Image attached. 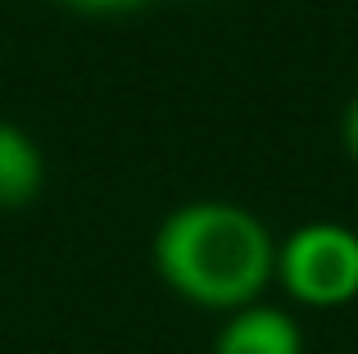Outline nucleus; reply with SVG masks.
<instances>
[{
    "label": "nucleus",
    "mask_w": 358,
    "mask_h": 354,
    "mask_svg": "<svg viewBox=\"0 0 358 354\" xmlns=\"http://www.w3.org/2000/svg\"><path fill=\"white\" fill-rule=\"evenodd\" d=\"M45 191V155L27 127L0 118V213L27 209Z\"/></svg>",
    "instance_id": "4"
},
{
    "label": "nucleus",
    "mask_w": 358,
    "mask_h": 354,
    "mask_svg": "<svg viewBox=\"0 0 358 354\" xmlns=\"http://www.w3.org/2000/svg\"><path fill=\"white\" fill-rule=\"evenodd\" d=\"M213 354H304V327L290 309L254 300L222 313Z\"/></svg>",
    "instance_id": "3"
},
{
    "label": "nucleus",
    "mask_w": 358,
    "mask_h": 354,
    "mask_svg": "<svg viewBox=\"0 0 358 354\" xmlns=\"http://www.w3.org/2000/svg\"><path fill=\"white\" fill-rule=\"evenodd\" d=\"M64 9H78V14H131V9L150 5V0H55Z\"/></svg>",
    "instance_id": "5"
},
{
    "label": "nucleus",
    "mask_w": 358,
    "mask_h": 354,
    "mask_svg": "<svg viewBox=\"0 0 358 354\" xmlns=\"http://www.w3.org/2000/svg\"><path fill=\"white\" fill-rule=\"evenodd\" d=\"M150 259L177 300L209 313L263 300L277 282V236L236 200H186L168 209Z\"/></svg>",
    "instance_id": "1"
},
{
    "label": "nucleus",
    "mask_w": 358,
    "mask_h": 354,
    "mask_svg": "<svg viewBox=\"0 0 358 354\" xmlns=\"http://www.w3.org/2000/svg\"><path fill=\"white\" fill-rule=\"evenodd\" d=\"M341 150L358 164V96H350V105L341 114Z\"/></svg>",
    "instance_id": "6"
},
{
    "label": "nucleus",
    "mask_w": 358,
    "mask_h": 354,
    "mask_svg": "<svg viewBox=\"0 0 358 354\" xmlns=\"http://www.w3.org/2000/svg\"><path fill=\"white\" fill-rule=\"evenodd\" d=\"M277 286L304 309H345L358 300V232L336 218L299 222L277 241Z\"/></svg>",
    "instance_id": "2"
}]
</instances>
